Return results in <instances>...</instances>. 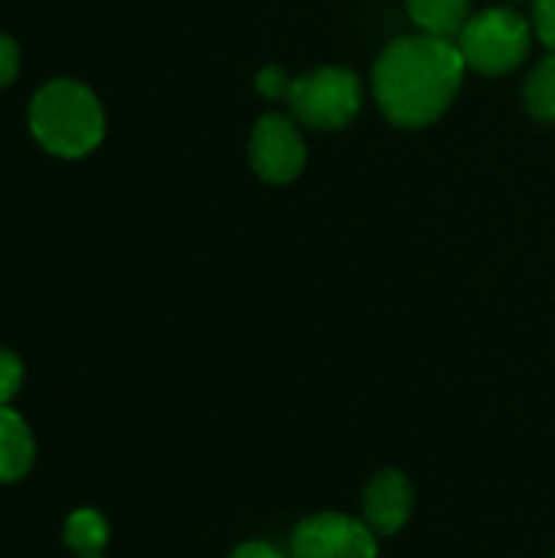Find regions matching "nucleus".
I'll return each mask as SVG.
<instances>
[{
	"label": "nucleus",
	"mask_w": 555,
	"mask_h": 558,
	"mask_svg": "<svg viewBox=\"0 0 555 558\" xmlns=\"http://www.w3.org/2000/svg\"><path fill=\"white\" fill-rule=\"evenodd\" d=\"M288 101L298 121L321 131H337L360 111L363 88L350 69H317L291 82Z\"/></svg>",
	"instance_id": "nucleus-4"
},
{
	"label": "nucleus",
	"mask_w": 555,
	"mask_h": 558,
	"mask_svg": "<svg viewBox=\"0 0 555 558\" xmlns=\"http://www.w3.org/2000/svg\"><path fill=\"white\" fill-rule=\"evenodd\" d=\"M527 105L540 121H555V52L533 69L527 82Z\"/></svg>",
	"instance_id": "nucleus-11"
},
{
	"label": "nucleus",
	"mask_w": 555,
	"mask_h": 558,
	"mask_svg": "<svg viewBox=\"0 0 555 558\" xmlns=\"http://www.w3.org/2000/svg\"><path fill=\"white\" fill-rule=\"evenodd\" d=\"M533 26L540 39L555 52V0H533Z\"/></svg>",
	"instance_id": "nucleus-13"
},
{
	"label": "nucleus",
	"mask_w": 555,
	"mask_h": 558,
	"mask_svg": "<svg viewBox=\"0 0 555 558\" xmlns=\"http://www.w3.org/2000/svg\"><path fill=\"white\" fill-rule=\"evenodd\" d=\"M376 533L366 520L343 513H314L291 533V558H376Z\"/></svg>",
	"instance_id": "nucleus-5"
},
{
	"label": "nucleus",
	"mask_w": 555,
	"mask_h": 558,
	"mask_svg": "<svg viewBox=\"0 0 555 558\" xmlns=\"http://www.w3.org/2000/svg\"><path fill=\"white\" fill-rule=\"evenodd\" d=\"M464 56L442 36H402L383 49L373 69V95L383 114L402 128L438 121L464 78Z\"/></svg>",
	"instance_id": "nucleus-1"
},
{
	"label": "nucleus",
	"mask_w": 555,
	"mask_h": 558,
	"mask_svg": "<svg viewBox=\"0 0 555 558\" xmlns=\"http://www.w3.org/2000/svg\"><path fill=\"white\" fill-rule=\"evenodd\" d=\"M412 484L402 471L389 468L370 477L363 490V520L376 536H396L412 517Z\"/></svg>",
	"instance_id": "nucleus-7"
},
{
	"label": "nucleus",
	"mask_w": 555,
	"mask_h": 558,
	"mask_svg": "<svg viewBox=\"0 0 555 558\" xmlns=\"http://www.w3.org/2000/svg\"><path fill=\"white\" fill-rule=\"evenodd\" d=\"M458 49L468 69H478L484 75H504L527 59L530 26L520 13L494 7L464 23V29L458 33Z\"/></svg>",
	"instance_id": "nucleus-3"
},
{
	"label": "nucleus",
	"mask_w": 555,
	"mask_h": 558,
	"mask_svg": "<svg viewBox=\"0 0 555 558\" xmlns=\"http://www.w3.org/2000/svg\"><path fill=\"white\" fill-rule=\"evenodd\" d=\"M36 458V441L20 412L0 405V484H16L29 474Z\"/></svg>",
	"instance_id": "nucleus-8"
},
{
	"label": "nucleus",
	"mask_w": 555,
	"mask_h": 558,
	"mask_svg": "<svg viewBox=\"0 0 555 558\" xmlns=\"http://www.w3.org/2000/svg\"><path fill=\"white\" fill-rule=\"evenodd\" d=\"M406 3L415 26H422V33L429 36L451 39L468 23V0H406Z\"/></svg>",
	"instance_id": "nucleus-9"
},
{
	"label": "nucleus",
	"mask_w": 555,
	"mask_h": 558,
	"mask_svg": "<svg viewBox=\"0 0 555 558\" xmlns=\"http://www.w3.org/2000/svg\"><path fill=\"white\" fill-rule=\"evenodd\" d=\"M229 558H285L272 543H242Z\"/></svg>",
	"instance_id": "nucleus-16"
},
{
	"label": "nucleus",
	"mask_w": 555,
	"mask_h": 558,
	"mask_svg": "<svg viewBox=\"0 0 555 558\" xmlns=\"http://www.w3.org/2000/svg\"><path fill=\"white\" fill-rule=\"evenodd\" d=\"M33 137L56 157H85L105 137V111L92 88L56 78L33 95Z\"/></svg>",
	"instance_id": "nucleus-2"
},
{
	"label": "nucleus",
	"mask_w": 555,
	"mask_h": 558,
	"mask_svg": "<svg viewBox=\"0 0 555 558\" xmlns=\"http://www.w3.org/2000/svg\"><path fill=\"white\" fill-rule=\"evenodd\" d=\"M553 558H555V556H553Z\"/></svg>",
	"instance_id": "nucleus-18"
},
{
	"label": "nucleus",
	"mask_w": 555,
	"mask_h": 558,
	"mask_svg": "<svg viewBox=\"0 0 555 558\" xmlns=\"http://www.w3.org/2000/svg\"><path fill=\"white\" fill-rule=\"evenodd\" d=\"M82 558H101V556H82Z\"/></svg>",
	"instance_id": "nucleus-17"
},
{
	"label": "nucleus",
	"mask_w": 555,
	"mask_h": 558,
	"mask_svg": "<svg viewBox=\"0 0 555 558\" xmlns=\"http://www.w3.org/2000/svg\"><path fill=\"white\" fill-rule=\"evenodd\" d=\"M23 386V363L16 353L0 347V405H10V399L20 392Z\"/></svg>",
	"instance_id": "nucleus-12"
},
{
	"label": "nucleus",
	"mask_w": 555,
	"mask_h": 558,
	"mask_svg": "<svg viewBox=\"0 0 555 558\" xmlns=\"http://www.w3.org/2000/svg\"><path fill=\"white\" fill-rule=\"evenodd\" d=\"M255 85H258V92L265 95V98H288V92H291V78L281 72V69H262L258 72V78H255Z\"/></svg>",
	"instance_id": "nucleus-14"
},
{
	"label": "nucleus",
	"mask_w": 555,
	"mask_h": 558,
	"mask_svg": "<svg viewBox=\"0 0 555 558\" xmlns=\"http://www.w3.org/2000/svg\"><path fill=\"white\" fill-rule=\"evenodd\" d=\"M249 157H252V167L262 180L291 183L301 173L307 150H304L298 128L285 114H265L252 131Z\"/></svg>",
	"instance_id": "nucleus-6"
},
{
	"label": "nucleus",
	"mask_w": 555,
	"mask_h": 558,
	"mask_svg": "<svg viewBox=\"0 0 555 558\" xmlns=\"http://www.w3.org/2000/svg\"><path fill=\"white\" fill-rule=\"evenodd\" d=\"M62 539L75 556H101V549L108 546V520L92 510L82 507L75 513H69L65 526H62Z\"/></svg>",
	"instance_id": "nucleus-10"
},
{
	"label": "nucleus",
	"mask_w": 555,
	"mask_h": 558,
	"mask_svg": "<svg viewBox=\"0 0 555 558\" xmlns=\"http://www.w3.org/2000/svg\"><path fill=\"white\" fill-rule=\"evenodd\" d=\"M16 69H20V49H16V43L10 36L0 33V88L10 85Z\"/></svg>",
	"instance_id": "nucleus-15"
}]
</instances>
